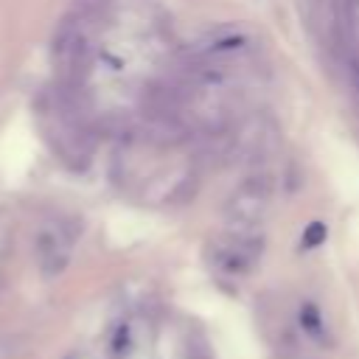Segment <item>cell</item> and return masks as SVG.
I'll use <instances>...</instances> for the list:
<instances>
[{
  "mask_svg": "<svg viewBox=\"0 0 359 359\" xmlns=\"http://www.w3.org/2000/svg\"><path fill=\"white\" fill-rule=\"evenodd\" d=\"M266 208H269V188L252 180L244 182L227 202V219L236 222L238 227H252L266 216Z\"/></svg>",
  "mask_w": 359,
  "mask_h": 359,
  "instance_id": "cell-1",
  "label": "cell"
},
{
  "mask_svg": "<svg viewBox=\"0 0 359 359\" xmlns=\"http://www.w3.org/2000/svg\"><path fill=\"white\" fill-rule=\"evenodd\" d=\"M258 252H261V244L238 233V236H227L224 241L213 244V264L227 275H244L255 264Z\"/></svg>",
  "mask_w": 359,
  "mask_h": 359,
  "instance_id": "cell-2",
  "label": "cell"
},
{
  "mask_svg": "<svg viewBox=\"0 0 359 359\" xmlns=\"http://www.w3.org/2000/svg\"><path fill=\"white\" fill-rule=\"evenodd\" d=\"M36 255H39L45 275H59L67 264V247L56 233H42L36 238Z\"/></svg>",
  "mask_w": 359,
  "mask_h": 359,
  "instance_id": "cell-3",
  "label": "cell"
},
{
  "mask_svg": "<svg viewBox=\"0 0 359 359\" xmlns=\"http://www.w3.org/2000/svg\"><path fill=\"white\" fill-rule=\"evenodd\" d=\"M325 236H328L325 224H323V222H311V224L306 227V233H303V247H317V244L325 241Z\"/></svg>",
  "mask_w": 359,
  "mask_h": 359,
  "instance_id": "cell-4",
  "label": "cell"
},
{
  "mask_svg": "<svg viewBox=\"0 0 359 359\" xmlns=\"http://www.w3.org/2000/svg\"><path fill=\"white\" fill-rule=\"evenodd\" d=\"M300 323H303V328H306L309 334L320 337V325H323V320H320V314H317L314 306H306V309L300 311Z\"/></svg>",
  "mask_w": 359,
  "mask_h": 359,
  "instance_id": "cell-5",
  "label": "cell"
},
{
  "mask_svg": "<svg viewBox=\"0 0 359 359\" xmlns=\"http://www.w3.org/2000/svg\"><path fill=\"white\" fill-rule=\"evenodd\" d=\"M351 79H353V84L359 90V59H351Z\"/></svg>",
  "mask_w": 359,
  "mask_h": 359,
  "instance_id": "cell-6",
  "label": "cell"
}]
</instances>
